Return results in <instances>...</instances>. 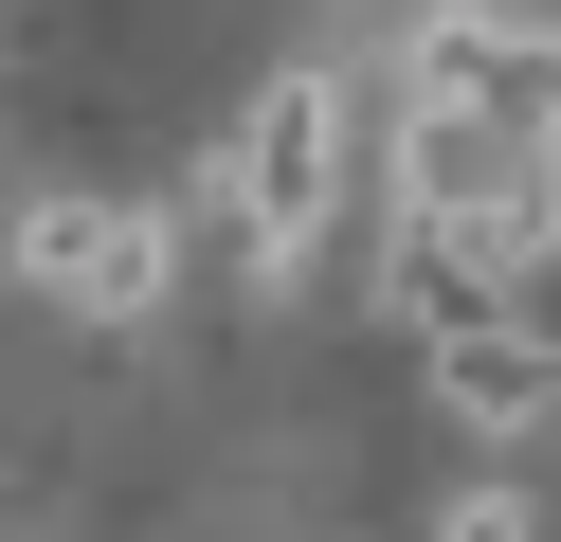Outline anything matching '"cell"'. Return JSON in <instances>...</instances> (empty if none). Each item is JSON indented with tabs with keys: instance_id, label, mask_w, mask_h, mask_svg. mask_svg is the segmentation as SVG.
Instances as JSON below:
<instances>
[{
	"instance_id": "6da1fadb",
	"label": "cell",
	"mask_w": 561,
	"mask_h": 542,
	"mask_svg": "<svg viewBox=\"0 0 561 542\" xmlns=\"http://www.w3.org/2000/svg\"><path fill=\"white\" fill-rule=\"evenodd\" d=\"M399 127H471V145H561V19H507V0H435L399 55Z\"/></svg>"
},
{
	"instance_id": "7a4b0ae2",
	"label": "cell",
	"mask_w": 561,
	"mask_h": 542,
	"mask_svg": "<svg viewBox=\"0 0 561 542\" xmlns=\"http://www.w3.org/2000/svg\"><path fill=\"white\" fill-rule=\"evenodd\" d=\"M344 72H272L254 108H236V163H218V199H236V253L254 272H290L308 235H327V199H344Z\"/></svg>"
},
{
	"instance_id": "3957f363",
	"label": "cell",
	"mask_w": 561,
	"mask_h": 542,
	"mask_svg": "<svg viewBox=\"0 0 561 542\" xmlns=\"http://www.w3.org/2000/svg\"><path fill=\"white\" fill-rule=\"evenodd\" d=\"M19 272L55 308H163V217L146 199H37L19 217Z\"/></svg>"
},
{
	"instance_id": "277c9868",
	"label": "cell",
	"mask_w": 561,
	"mask_h": 542,
	"mask_svg": "<svg viewBox=\"0 0 561 542\" xmlns=\"http://www.w3.org/2000/svg\"><path fill=\"white\" fill-rule=\"evenodd\" d=\"M435 416L453 434H543L561 416V325L507 308V325H471V344H435Z\"/></svg>"
},
{
	"instance_id": "5b68a950",
	"label": "cell",
	"mask_w": 561,
	"mask_h": 542,
	"mask_svg": "<svg viewBox=\"0 0 561 542\" xmlns=\"http://www.w3.org/2000/svg\"><path fill=\"white\" fill-rule=\"evenodd\" d=\"M435 542H543V506H525V488H471V506H453Z\"/></svg>"
}]
</instances>
